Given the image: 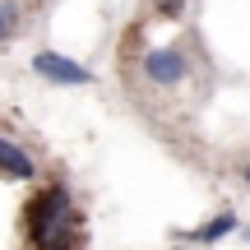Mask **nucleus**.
Segmentation results:
<instances>
[{
  "instance_id": "7",
  "label": "nucleus",
  "mask_w": 250,
  "mask_h": 250,
  "mask_svg": "<svg viewBox=\"0 0 250 250\" xmlns=\"http://www.w3.org/2000/svg\"><path fill=\"white\" fill-rule=\"evenodd\" d=\"M153 5H158L162 14H181V9H186V0H153Z\"/></svg>"
},
{
  "instance_id": "4",
  "label": "nucleus",
  "mask_w": 250,
  "mask_h": 250,
  "mask_svg": "<svg viewBox=\"0 0 250 250\" xmlns=\"http://www.w3.org/2000/svg\"><path fill=\"white\" fill-rule=\"evenodd\" d=\"M0 171H5V176H14V181H28L37 167H33V158H28L14 139H0Z\"/></svg>"
},
{
  "instance_id": "5",
  "label": "nucleus",
  "mask_w": 250,
  "mask_h": 250,
  "mask_svg": "<svg viewBox=\"0 0 250 250\" xmlns=\"http://www.w3.org/2000/svg\"><path fill=\"white\" fill-rule=\"evenodd\" d=\"M227 232H236V213H213V218L195 232V241H199V246H213V241H223Z\"/></svg>"
},
{
  "instance_id": "6",
  "label": "nucleus",
  "mask_w": 250,
  "mask_h": 250,
  "mask_svg": "<svg viewBox=\"0 0 250 250\" xmlns=\"http://www.w3.org/2000/svg\"><path fill=\"white\" fill-rule=\"evenodd\" d=\"M9 28H14V5L0 0V37H9Z\"/></svg>"
},
{
  "instance_id": "2",
  "label": "nucleus",
  "mask_w": 250,
  "mask_h": 250,
  "mask_svg": "<svg viewBox=\"0 0 250 250\" xmlns=\"http://www.w3.org/2000/svg\"><path fill=\"white\" fill-rule=\"evenodd\" d=\"M33 74H37V79H46V83H70V88L93 79L79 61H70V56H61V51H37L33 56Z\"/></svg>"
},
{
  "instance_id": "8",
  "label": "nucleus",
  "mask_w": 250,
  "mask_h": 250,
  "mask_svg": "<svg viewBox=\"0 0 250 250\" xmlns=\"http://www.w3.org/2000/svg\"><path fill=\"white\" fill-rule=\"evenodd\" d=\"M241 181H246V186H250V162H246V167H241Z\"/></svg>"
},
{
  "instance_id": "3",
  "label": "nucleus",
  "mask_w": 250,
  "mask_h": 250,
  "mask_svg": "<svg viewBox=\"0 0 250 250\" xmlns=\"http://www.w3.org/2000/svg\"><path fill=\"white\" fill-rule=\"evenodd\" d=\"M144 74H148V83H158V88H176V83L186 79V56H181L176 46H158V51L144 56Z\"/></svg>"
},
{
  "instance_id": "1",
  "label": "nucleus",
  "mask_w": 250,
  "mask_h": 250,
  "mask_svg": "<svg viewBox=\"0 0 250 250\" xmlns=\"http://www.w3.org/2000/svg\"><path fill=\"white\" fill-rule=\"evenodd\" d=\"M28 241L33 250H70L74 246V199L65 186H46L28 204Z\"/></svg>"
},
{
  "instance_id": "9",
  "label": "nucleus",
  "mask_w": 250,
  "mask_h": 250,
  "mask_svg": "<svg viewBox=\"0 0 250 250\" xmlns=\"http://www.w3.org/2000/svg\"><path fill=\"white\" fill-rule=\"evenodd\" d=\"M28 250H33V246H28Z\"/></svg>"
}]
</instances>
